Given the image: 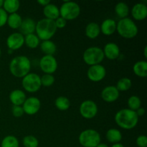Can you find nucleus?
Returning <instances> with one entry per match:
<instances>
[{
	"mask_svg": "<svg viewBox=\"0 0 147 147\" xmlns=\"http://www.w3.org/2000/svg\"><path fill=\"white\" fill-rule=\"evenodd\" d=\"M1 47H0V57H1Z\"/></svg>",
	"mask_w": 147,
	"mask_h": 147,
	"instance_id": "45",
	"label": "nucleus"
},
{
	"mask_svg": "<svg viewBox=\"0 0 147 147\" xmlns=\"http://www.w3.org/2000/svg\"><path fill=\"white\" fill-rule=\"evenodd\" d=\"M129 7L127 4L124 2H119L115 6V12L117 17L121 19H124L128 17L129 14Z\"/></svg>",
	"mask_w": 147,
	"mask_h": 147,
	"instance_id": "27",
	"label": "nucleus"
},
{
	"mask_svg": "<svg viewBox=\"0 0 147 147\" xmlns=\"http://www.w3.org/2000/svg\"><path fill=\"white\" fill-rule=\"evenodd\" d=\"M6 43L9 50H17L24 45V36L20 32L11 33L7 38Z\"/></svg>",
	"mask_w": 147,
	"mask_h": 147,
	"instance_id": "13",
	"label": "nucleus"
},
{
	"mask_svg": "<svg viewBox=\"0 0 147 147\" xmlns=\"http://www.w3.org/2000/svg\"><path fill=\"white\" fill-rule=\"evenodd\" d=\"M22 86L24 90L28 93H36L42 87L40 76L37 73H30L22 78Z\"/></svg>",
	"mask_w": 147,
	"mask_h": 147,
	"instance_id": "8",
	"label": "nucleus"
},
{
	"mask_svg": "<svg viewBox=\"0 0 147 147\" xmlns=\"http://www.w3.org/2000/svg\"><path fill=\"white\" fill-rule=\"evenodd\" d=\"M111 147H124V146H123L122 144L118 143V144H114L112 145Z\"/></svg>",
	"mask_w": 147,
	"mask_h": 147,
	"instance_id": "41",
	"label": "nucleus"
},
{
	"mask_svg": "<svg viewBox=\"0 0 147 147\" xmlns=\"http://www.w3.org/2000/svg\"><path fill=\"white\" fill-rule=\"evenodd\" d=\"M40 40L38 38L36 34H27L24 36V44L27 45V47L30 49H35L40 45Z\"/></svg>",
	"mask_w": 147,
	"mask_h": 147,
	"instance_id": "28",
	"label": "nucleus"
},
{
	"mask_svg": "<svg viewBox=\"0 0 147 147\" xmlns=\"http://www.w3.org/2000/svg\"><path fill=\"white\" fill-rule=\"evenodd\" d=\"M96 147H109V146H108L107 144H104V143H101V142H100V144H99Z\"/></svg>",
	"mask_w": 147,
	"mask_h": 147,
	"instance_id": "43",
	"label": "nucleus"
},
{
	"mask_svg": "<svg viewBox=\"0 0 147 147\" xmlns=\"http://www.w3.org/2000/svg\"><path fill=\"white\" fill-rule=\"evenodd\" d=\"M132 82L131 80L129 78H122L118 80L116 83V88L118 89L119 92L120 91H127L131 88Z\"/></svg>",
	"mask_w": 147,
	"mask_h": 147,
	"instance_id": "31",
	"label": "nucleus"
},
{
	"mask_svg": "<svg viewBox=\"0 0 147 147\" xmlns=\"http://www.w3.org/2000/svg\"><path fill=\"white\" fill-rule=\"evenodd\" d=\"M20 142L17 138L13 135H8L2 139L1 147H19Z\"/></svg>",
	"mask_w": 147,
	"mask_h": 147,
	"instance_id": "30",
	"label": "nucleus"
},
{
	"mask_svg": "<svg viewBox=\"0 0 147 147\" xmlns=\"http://www.w3.org/2000/svg\"><path fill=\"white\" fill-rule=\"evenodd\" d=\"M128 109L130 110L136 111L137 109L142 107V100L140 98L137 96H131L127 100Z\"/></svg>",
	"mask_w": 147,
	"mask_h": 147,
	"instance_id": "32",
	"label": "nucleus"
},
{
	"mask_svg": "<svg viewBox=\"0 0 147 147\" xmlns=\"http://www.w3.org/2000/svg\"><path fill=\"white\" fill-rule=\"evenodd\" d=\"M0 112H1V109H0Z\"/></svg>",
	"mask_w": 147,
	"mask_h": 147,
	"instance_id": "46",
	"label": "nucleus"
},
{
	"mask_svg": "<svg viewBox=\"0 0 147 147\" xmlns=\"http://www.w3.org/2000/svg\"><path fill=\"white\" fill-rule=\"evenodd\" d=\"M98 111L97 104L91 100H86L82 102L79 109L81 116L86 119H91L96 117Z\"/></svg>",
	"mask_w": 147,
	"mask_h": 147,
	"instance_id": "9",
	"label": "nucleus"
},
{
	"mask_svg": "<svg viewBox=\"0 0 147 147\" xmlns=\"http://www.w3.org/2000/svg\"><path fill=\"white\" fill-rule=\"evenodd\" d=\"M55 24L57 29H63L67 25V21L63 17H59L58 18L55 20Z\"/></svg>",
	"mask_w": 147,
	"mask_h": 147,
	"instance_id": "38",
	"label": "nucleus"
},
{
	"mask_svg": "<svg viewBox=\"0 0 147 147\" xmlns=\"http://www.w3.org/2000/svg\"><path fill=\"white\" fill-rule=\"evenodd\" d=\"M114 120L120 128L125 130H131L137 126L139 117L134 111L129 109H123L116 113Z\"/></svg>",
	"mask_w": 147,
	"mask_h": 147,
	"instance_id": "1",
	"label": "nucleus"
},
{
	"mask_svg": "<svg viewBox=\"0 0 147 147\" xmlns=\"http://www.w3.org/2000/svg\"><path fill=\"white\" fill-rule=\"evenodd\" d=\"M22 22V18L18 13H14L8 15L7 24L12 30H19Z\"/></svg>",
	"mask_w": 147,
	"mask_h": 147,
	"instance_id": "25",
	"label": "nucleus"
},
{
	"mask_svg": "<svg viewBox=\"0 0 147 147\" xmlns=\"http://www.w3.org/2000/svg\"><path fill=\"white\" fill-rule=\"evenodd\" d=\"M78 141L83 147H96L101 142V138L97 131L88 129L83 131L80 134Z\"/></svg>",
	"mask_w": 147,
	"mask_h": 147,
	"instance_id": "5",
	"label": "nucleus"
},
{
	"mask_svg": "<svg viewBox=\"0 0 147 147\" xmlns=\"http://www.w3.org/2000/svg\"><path fill=\"white\" fill-rule=\"evenodd\" d=\"M144 58H147V47L145 46L144 49Z\"/></svg>",
	"mask_w": 147,
	"mask_h": 147,
	"instance_id": "42",
	"label": "nucleus"
},
{
	"mask_svg": "<svg viewBox=\"0 0 147 147\" xmlns=\"http://www.w3.org/2000/svg\"><path fill=\"white\" fill-rule=\"evenodd\" d=\"M57 30L55 21L53 20L44 18L36 22V35L42 41L50 40V39L55 34Z\"/></svg>",
	"mask_w": 147,
	"mask_h": 147,
	"instance_id": "3",
	"label": "nucleus"
},
{
	"mask_svg": "<svg viewBox=\"0 0 147 147\" xmlns=\"http://www.w3.org/2000/svg\"><path fill=\"white\" fill-rule=\"evenodd\" d=\"M86 37L89 39H96L100 35V25L96 22H90L87 24L85 30Z\"/></svg>",
	"mask_w": 147,
	"mask_h": 147,
	"instance_id": "21",
	"label": "nucleus"
},
{
	"mask_svg": "<svg viewBox=\"0 0 147 147\" xmlns=\"http://www.w3.org/2000/svg\"><path fill=\"white\" fill-rule=\"evenodd\" d=\"M116 31L123 38L132 39L138 34L139 29L131 19L126 17L116 22Z\"/></svg>",
	"mask_w": 147,
	"mask_h": 147,
	"instance_id": "4",
	"label": "nucleus"
},
{
	"mask_svg": "<svg viewBox=\"0 0 147 147\" xmlns=\"http://www.w3.org/2000/svg\"><path fill=\"white\" fill-rule=\"evenodd\" d=\"M55 106L59 111H65L70 108V101L65 96H59L55 99Z\"/></svg>",
	"mask_w": 147,
	"mask_h": 147,
	"instance_id": "29",
	"label": "nucleus"
},
{
	"mask_svg": "<svg viewBox=\"0 0 147 147\" xmlns=\"http://www.w3.org/2000/svg\"><path fill=\"white\" fill-rule=\"evenodd\" d=\"M83 58L85 63L89 66L100 64L105 58L103 49L96 46L88 47L83 53Z\"/></svg>",
	"mask_w": 147,
	"mask_h": 147,
	"instance_id": "6",
	"label": "nucleus"
},
{
	"mask_svg": "<svg viewBox=\"0 0 147 147\" xmlns=\"http://www.w3.org/2000/svg\"><path fill=\"white\" fill-rule=\"evenodd\" d=\"M136 113L138 116V117H141V116H143L145 114V109L143 107H140L139 109L136 111Z\"/></svg>",
	"mask_w": 147,
	"mask_h": 147,
	"instance_id": "39",
	"label": "nucleus"
},
{
	"mask_svg": "<svg viewBox=\"0 0 147 147\" xmlns=\"http://www.w3.org/2000/svg\"><path fill=\"white\" fill-rule=\"evenodd\" d=\"M7 17L8 14L2 8L0 9V27H2L7 24Z\"/></svg>",
	"mask_w": 147,
	"mask_h": 147,
	"instance_id": "37",
	"label": "nucleus"
},
{
	"mask_svg": "<svg viewBox=\"0 0 147 147\" xmlns=\"http://www.w3.org/2000/svg\"><path fill=\"white\" fill-rule=\"evenodd\" d=\"M60 10V17L68 21L77 19L80 14V7L78 3L72 1H65L63 3Z\"/></svg>",
	"mask_w": 147,
	"mask_h": 147,
	"instance_id": "7",
	"label": "nucleus"
},
{
	"mask_svg": "<svg viewBox=\"0 0 147 147\" xmlns=\"http://www.w3.org/2000/svg\"><path fill=\"white\" fill-rule=\"evenodd\" d=\"M22 107L24 110V113L29 116H33L40 111L41 107V102L38 98L32 96V97L27 98Z\"/></svg>",
	"mask_w": 147,
	"mask_h": 147,
	"instance_id": "12",
	"label": "nucleus"
},
{
	"mask_svg": "<svg viewBox=\"0 0 147 147\" xmlns=\"http://www.w3.org/2000/svg\"><path fill=\"white\" fill-rule=\"evenodd\" d=\"M20 7V2L18 0H5L4 1L2 9L7 14L17 13Z\"/></svg>",
	"mask_w": 147,
	"mask_h": 147,
	"instance_id": "26",
	"label": "nucleus"
},
{
	"mask_svg": "<svg viewBox=\"0 0 147 147\" xmlns=\"http://www.w3.org/2000/svg\"><path fill=\"white\" fill-rule=\"evenodd\" d=\"M133 72L139 78H146L147 76V62L146 60H140L134 65Z\"/></svg>",
	"mask_w": 147,
	"mask_h": 147,
	"instance_id": "23",
	"label": "nucleus"
},
{
	"mask_svg": "<svg viewBox=\"0 0 147 147\" xmlns=\"http://www.w3.org/2000/svg\"><path fill=\"white\" fill-rule=\"evenodd\" d=\"M39 66L45 74L53 75L57 69V61L53 55H44L40 59Z\"/></svg>",
	"mask_w": 147,
	"mask_h": 147,
	"instance_id": "10",
	"label": "nucleus"
},
{
	"mask_svg": "<svg viewBox=\"0 0 147 147\" xmlns=\"http://www.w3.org/2000/svg\"><path fill=\"white\" fill-rule=\"evenodd\" d=\"M138 147H147V137L145 135H140L136 140Z\"/></svg>",
	"mask_w": 147,
	"mask_h": 147,
	"instance_id": "36",
	"label": "nucleus"
},
{
	"mask_svg": "<svg viewBox=\"0 0 147 147\" xmlns=\"http://www.w3.org/2000/svg\"><path fill=\"white\" fill-rule=\"evenodd\" d=\"M35 27H36V22L34 20L31 18L24 19L22 20V22L21 26L20 27V31L22 35L25 36L27 34H32L35 32Z\"/></svg>",
	"mask_w": 147,
	"mask_h": 147,
	"instance_id": "17",
	"label": "nucleus"
},
{
	"mask_svg": "<svg viewBox=\"0 0 147 147\" xmlns=\"http://www.w3.org/2000/svg\"><path fill=\"white\" fill-rule=\"evenodd\" d=\"M32 63L30 59L24 55L14 57L9 63V71L13 76L22 78L30 73Z\"/></svg>",
	"mask_w": 147,
	"mask_h": 147,
	"instance_id": "2",
	"label": "nucleus"
},
{
	"mask_svg": "<svg viewBox=\"0 0 147 147\" xmlns=\"http://www.w3.org/2000/svg\"><path fill=\"white\" fill-rule=\"evenodd\" d=\"M26 99H27L26 93L20 89L12 90L9 94V100L13 106H22Z\"/></svg>",
	"mask_w": 147,
	"mask_h": 147,
	"instance_id": "19",
	"label": "nucleus"
},
{
	"mask_svg": "<svg viewBox=\"0 0 147 147\" xmlns=\"http://www.w3.org/2000/svg\"><path fill=\"white\" fill-rule=\"evenodd\" d=\"M3 4H4V0H0V9L3 7Z\"/></svg>",
	"mask_w": 147,
	"mask_h": 147,
	"instance_id": "44",
	"label": "nucleus"
},
{
	"mask_svg": "<svg viewBox=\"0 0 147 147\" xmlns=\"http://www.w3.org/2000/svg\"><path fill=\"white\" fill-rule=\"evenodd\" d=\"M11 112H12L13 116L17 118L21 117L24 113L22 107L20 106H13Z\"/></svg>",
	"mask_w": 147,
	"mask_h": 147,
	"instance_id": "35",
	"label": "nucleus"
},
{
	"mask_svg": "<svg viewBox=\"0 0 147 147\" xmlns=\"http://www.w3.org/2000/svg\"><path fill=\"white\" fill-rule=\"evenodd\" d=\"M22 144L24 147H38L39 141L34 136L28 135L23 138Z\"/></svg>",
	"mask_w": 147,
	"mask_h": 147,
	"instance_id": "33",
	"label": "nucleus"
},
{
	"mask_svg": "<svg viewBox=\"0 0 147 147\" xmlns=\"http://www.w3.org/2000/svg\"><path fill=\"white\" fill-rule=\"evenodd\" d=\"M42 86L48 88L53 86L55 81V78L51 74H44L42 77H40Z\"/></svg>",
	"mask_w": 147,
	"mask_h": 147,
	"instance_id": "34",
	"label": "nucleus"
},
{
	"mask_svg": "<svg viewBox=\"0 0 147 147\" xmlns=\"http://www.w3.org/2000/svg\"><path fill=\"white\" fill-rule=\"evenodd\" d=\"M122 137L123 136H122L121 132L117 129L112 128V129H109L106 132V139L109 143H111L113 144L120 143L121 141L122 140Z\"/></svg>",
	"mask_w": 147,
	"mask_h": 147,
	"instance_id": "22",
	"label": "nucleus"
},
{
	"mask_svg": "<svg viewBox=\"0 0 147 147\" xmlns=\"http://www.w3.org/2000/svg\"><path fill=\"white\" fill-rule=\"evenodd\" d=\"M132 17L136 21L144 20L147 17V7L143 3H137L133 6L131 11Z\"/></svg>",
	"mask_w": 147,
	"mask_h": 147,
	"instance_id": "16",
	"label": "nucleus"
},
{
	"mask_svg": "<svg viewBox=\"0 0 147 147\" xmlns=\"http://www.w3.org/2000/svg\"><path fill=\"white\" fill-rule=\"evenodd\" d=\"M104 57L110 60H114L120 56V48L117 44L114 42H109L103 49Z\"/></svg>",
	"mask_w": 147,
	"mask_h": 147,
	"instance_id": "15",
	"label": "nucleus"
},
{
	"mask_svg": "<svg viewBox=\"0 0 147 147\" xmlns=\"http://www.w3.org/2000/svg\"><path fill=\"white\" fill-rule=\"evenodd\" d=\"M40 50L45 55H53L56 53L57 46L51 40H45L40 43Z\"/></svg>",
	"mask_w": 147,
	"mask_h": 147,
	"instance_id": "24",
	"label": "nucleus"
},
{
	"mask_svg": "<svg viewBox=\"0 0 147 147\" xmlns=\"http://www.w3.org/2000/svg\"><path fill=\"white\" fill-rule=\"evenodd\" d=\"M106 76V69L101 64L90 66L87 71L88 78L94 83H98L103 80Z\"/></svg>",
	"mask_w": 147,
	"mask_h": 147,
	"instance_id": "11",
	"label": "nucleus"
},
{
	"mask_svg": "<svg viewBox=\"0 0 147 147\" xmlns=\"http://www.w3.org/2000/svg\"><path fill=\"white\" fill-rule=\"evenodd\" d=\"M37 3H38L40 5L42 6L43 7H45V6H47V4H50V0H38L37 1Z\"/></svg>",
	"mask_w": 147,
	"mask_h": 147,
	"instance_id": "40",
	"label": "nucleus"
},
{
	"mask_svg": "<svg viewBox=\"0 0 147 147\" xmlns=\"http://www.w3.org/2000/svg\"><path fill=\"white\" fill-rule=\"evenodd\" d=\"M100 32L106 36H111L116 31V22L113 19H106L100 26Z\"/></svg>",
	"mask_w": 147,
	"mask_h": 147,
	"instance_id": "18",
	"label": "nucleus"
},
{
	"mask_svg": "<svg viewBox=\"0 0 147 147\" xmlns=\"http://www.w3.org/2000/svg\"><path fill=\"white\" fill-rule=\"evenodd\" d=\"M120 92L118 90L116 86H109L105 87L100 93L101 98L107 103H113L119 99Z\"/></svg>",
	"mask_w": 147,
	"mask_h": 147,
	"instance_id": "14",
	"label": "nucleus"
},
{
	"mask_svg": "<svg viewBox=\"0 0 147 147\" xmlns=\"http://www.w3.org/2000/svg\"><path fill=\"white\" fill-rule=\"evenodd\" d=\"M43 14L46 19L55 21L60 17L59 8L54 4H49L43 8Z\"/></svg>",
	"mask_w": 147,
	"mask_h": 147,
	"instance_id": "20",
	"label": "nucleus"
}]
</instances>
